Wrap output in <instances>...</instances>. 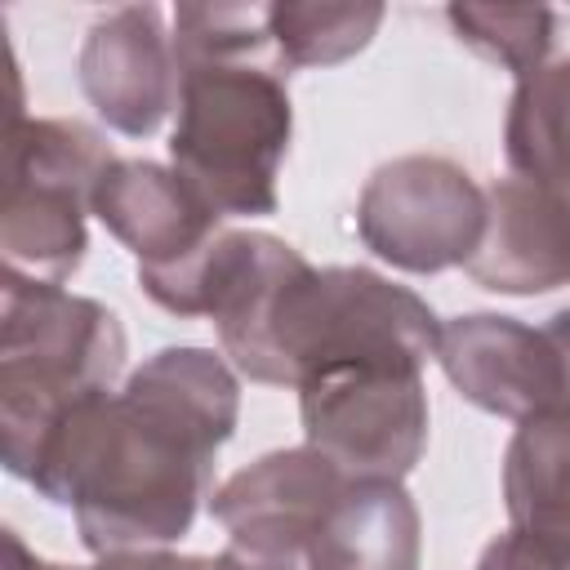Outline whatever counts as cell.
<instances>
[{"mask_svg":"<svg viewBox=\"0 0 570 570\" xmlns=\"http://www.w3.org/2000/svg\"><path fill=\"white\" fill-rule=\"evenodd\" d=\"M240 419V383L214 347H160L120 387L71 401L18 481L71 508L94 557L178 543L214 494V459Z\"/></svg>","mask_w":570,"mask_h":570,"instance_id":"1","label":"cell"},{"mask_svg":"<svg viewBox=\"0 0 570 570\" xmlns=\"http://www.w3.org/2000/svg\"><path fill=\"white\" fill-rule=\"evenodd\" d=\"M214 330L236 374L294 392L352 365L423 370L441 343V321L414 289L370 267H312L307 258Z\"/></svg>","mask_w":570,"mask_h":570,"instance_id":"2","label":"cell"},{"mask_svg":"<svg viewBox=\"0 0 570 570\" xmlns=\"http://www.w3.org/2000/svg\"><path fill=\"white\" fill-rule=\"evenodd\" d=\"M120 316L62 285L0 272V454L22 476L45 428L80 396L116 387Z\"/></svg>","mask_w":570,"mask_h":570,"instance_id":"3","label":"cell"},{"mask_svg":"<svg viewBox=\"0 0 570 570\" xmlns=\"http://www.w3.org/2000/svg\"><path fill=\"white\" fill-rule=\"evenodd\" d=\"M174 111L169 165L223 218L276 214V178L294 134L285 71L272 62H191Z\"/></svg>","mask_w":570,"mask_h":570,"instance_id":"4","label":"cell"},{"mask_svg":"<svg viewBox=\"0 0 570 570\" xmlns=\"http://www.w3.org/2000/svg\"><path fill=\"white\" fill-rule=\"evenodd\" d=\"M111 160L116 151L85 120L13 111L4 138L0 272L45 285L71 281L89 249L85 214Z\"/></svg>","mask_w":570,"mask_h":570,"instance_id":"5","label":"cell"},{"mask_svg":"<svg viewBox=\"0 0 570 570\" xmlns=\"http://www.w3.org/2000/svg\"><path fill=\"white\" fill-rule=\"evenodd\" d=\"M485 187L450 156L410 151L383 160L356 196V236L401 272L468 267L485 236Z\"/></svg>","mask_w":570,"mask_h":570,"instance_id":"6","label":"cell"},{"mask_svg":"<svg viewBox=\"0 0 570 570\" xmlns=\"http://www.w3.org/2000/svg\"><path fill=\"white\" fill-rule=\"evenodd\" d=\"M303 445L356 481H405L428 445V387L410 365H352L298 387Z\"/></svg>","mask_w":570,"mask_h":570,"instance_id":"7","label":"cell"},{"mask_svg":"<svg viewBox=\"0 0 570 570\" xmlns=\"http://www.w3.org/2000/svg\"><path fill=\"white\" fill-rule=\"evenodd\" d=\"M80 89L98 120L125 138H147L178 107L174 31L156 4H120L89 22L80 58Z\"/></svg>","mask_w":570,"mask_h":570,"instance_id":"8","label":"cell"},{"mask_svg":"<svg viewBox=\"0 0 570 570\" xmlns=\"http://www.w3.org/2000/svg\"><path fill=\"white\" fill-rule=\"evenodd\" d=\"M436 365L463 401L512 423L566 401L561 365L543 325L534 330L517 316H499V312L450 316L441 325Z\"/></svg>","mask_w":570,"mask_h":570,"instance_id":"9","label":"cell"},{"mask_svg":"<svg viewBox=\"0 0 570 570\" xmlns=\"http://www.w3.org/2000/svg\"><path fill=\"white\" fill-rule=\"evenodd\" d=\"M485 236L463 267L481 289L534 298L570 285V191L499 178L485 187Z\"/></svg>","mask_w":570,"mask_h":570,"instance_id":"10","label":"cell"},{"mask_svg":"<svg viewBox=\"0 0 570 570\" xmlns=\"http://www.w3.org/2000/svg\"><path fill=\"white\" fill-rule=\"evenodd\" d=\"M89 214L138 258V267H174L223 232V214L174 169L116 156L94 187Z\"/></svg>","mask_w":570,"mask_h":570,"instance_id":"11","label":"cell"},{"mask_svg":"<svg viewBox=\"0 0 570 570\" xmlns=\"http://www.w3.org/2000/svg\"><path fill=\"white\" fill-rule=\"evenodd\" d=\"M508 525L570 561V401L517 423L503 450Z\"/></svg>","mask_w":570,"mask_h":570,"instance_id":"12","label":"cell"},{"mask_svg":"<svg viewBox=\"0 0 570 570\" xmlns=\"http://www.w3.org/2000/svg\"><path fill=\"white\" fill-rule=\"evenodd\" d=\"M503 160L517 178L570 191V58H548L512 85Z\"/></svg>","mask_w":570,"mask_h":570,"instance_id":"13","label":"cell"},{"mask_svg":"<svg viewBox=\"0 0 570 570\" xmlns=\"http://www.w3.org/2000/svg\"><path fill=\"white\" fill-rule=\"evenodd\" d=\"M383 4L379 0H276L267 4V27H272V45L285 62V71L294 67H334L347 62L352 53H361L379 22H383Z\"/></svg>","mask_w":570,"mask_h":570,"instance_id":"14","label":"cell"},{"mask_svg":"<svg viewBox=\"0 0 570 570\" xmlns=\"http://www.w3.org/2000/svg\"><path fill=\"white\" fill-rule=\"evenodd\" d=\"M445 18L468 49L499 62L517 80L539 71L552 53L557 18L543 4H450Z\"/></svg>","mask_w":570,"mask_h":570,"instance_id":"15","label":"cell"},{"mask_svg":"<svg viewBox=\"0 0 570 570\" xmlns=\"http://www.w3.org/2000/svg\"><path fill=\"white\" fill-rule=\"evenodd\" d=\"M476 570H570V561L561 552H552L548 543H539L534 534L508 525L503 534H494L481 548Z\"/></svg>","mask_w":570,"mask_h":570,"instance_id":"16","label":"cell"},{"mask_svg":"<svg viewBox=\"0 0 570 570\" xmlns=\"http://www.w3.org/2000/svg\"><path fill=\"white\" fill-rule=\"evenodd\" d=\"M102 570H218V557L174 552V548H138V552H111L98 557Z\"/></svg>","mask_w":570,"mask_h":570,"instance_id":"17","label":"cell"},{"mask_svg":"<svg viewBox=\"0 0 570 570\" xmlns=\"http://www.w3.org/2000/svg\"><path fill=\"white\" fill-rule=\"evenodd\" d=\"M4 548H9V570H102L98 561H94V566H62V561H45V557H36V552L18 539V530H4Z\"/></svg>","mask_w":570,"mask_h":570,"instance_id":"18","label":"cell"},{"mask_svg":"<svg viewBox=\"0 0 570 570\" xmlns=\"http://www.w3.org/2000/svg\"><path fill=\"white\" fill-rule=\"evenodd\" d=\"M552 352H557V365H561V387H566V401H570V307H561L557 316H548L543 325Z\"/></svg>","mask_w":570,"mask_h":570,"instance_id":"19","label":"cell"}]
</instances>
